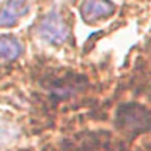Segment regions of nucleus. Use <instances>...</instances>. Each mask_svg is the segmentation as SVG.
<instances>
[{"instance_id":"obj_6","label":"nucleus","mask_w":151,"mask_h":151,"mask_svg":"<svg viewBox=\"0 0 151 151\" xmlns=\"http://www.w3.org/2000/svg\"><path fill=\"white\" fill-rule=\"evenodd\" d=\"M17 135V127L13 123H8L5 120H0V145L8 143V142L14 140Z\"/></svg>"},{"instance_id":"obj_4","label":"nucleus","mask_w":151,"mask_h":151,"mask_svg":"<svg viewBox=\"0 0 151 151\" xmlns=\"http://www.w3.org/2000/svg\"><path fill=\"white\" fill-rule=\"evenodd\" d=\"M30 13L28 0H5L0 6V28L17 25Z\"/></svg>"},{"instance_id":"obj_3","label":"nucleus","mask_w":151,"mask_h":151,"mask_svg":"<svg viewBox=\"0 0 151 151\" xmlns=\"http://www.w3.org/2000/svg\"><path fill=\"white\" fill-rule=\"evenodd\" d=\"M115 9V3L110 0H82L79 13L85 24H96L112 17Z\"/></svg>"},{"instance_id":"obj_5","label":"nucleus","mask_w":151,"mask_h":151,"mask_svg":"<svg viewBox=\"0 0 151 151\" xmlns=\"http://www.w3.org/2000/svg\"><path fill=\"white\" fill-rule=\"evenodd\" d=\"M24 54V44L13 35H0V58L14 61Z\"/></svg>"},{"instance_id":"obj_2","label":"nucleus","mask_w":151,"mask_h":151,"mask_svg":"<svg viewBox=\"0 0 151 151\" xmlns=\"http://www.w3.org/2000/svg\"><path fill=\"white\" fill-rule=\"evenodd\" d=\"M38 35L47 44L61 46L69 38V27L66 25L63 16L57 9H50L41 17L38 24Z\"/></svg>"},{"instance_id":"obj_1","label":"nucleus","mask_w":151,"mask_h":151,"mask_svg":"<svg viewBox=\"0 0 151 151\" xmlns=\"http://www.w3.org/2000/svg\"><path fill=\"white\" fill-rule=\"evenodd\" d=\"M115 126L126 134L151 131V110L137 102L123 104L115 113Z\"/></svg>"}]
</instances>
